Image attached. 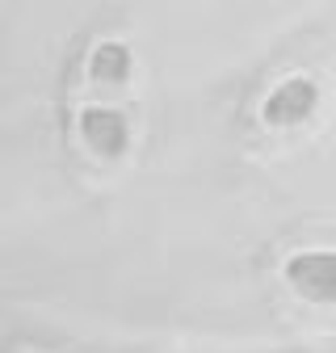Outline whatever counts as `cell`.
I'll return each mask as SVG.
<instances>
[{"label":"cell","instance_id":"7a4b0ae2","mask_svg":"<svg viewBox=\"0 0 336 353\" xmlns=\"http://www.w3.org/2000/svg\"><path fill=\"white\" fill-rule=\"evenodd\" d=\"M315 105H319V84L311 76H290L269 93L261 114H265L269 126H299L315 114Z\"/></svg>","mask_w":336,"mask_h":353},{"label":"cell","instance_id":"6da1fadb","mask_svg":"<svg viewBox=\"0 0 336 353\" xmlns=\"http://www.w3.org/2000/svg\"><path fill=\"white\" fill-rule=\"evenodd\" d=\"M282 274H286V286L294 294H303L307 303H336V252L328 248L294 252Z\"/></svg>","mask_w":336,"mask_h":353},{"label":"cell","instance_id":"3957f363","mask_svg":"<svg viewBox=\"0 0 336 353\" xmlns=\"http://www.w3.org/2000/svg\"><path fill=\"white\" fill-rule=\"evenodd\" d=\"M80 139L89 143L97 156H122L126 152V143H131V126H126V118L118 114V110H101V105H93V110H84L80 114Z\"/></svg>","mask_w":336,"mask_h":353},{"label":"cell","instance_id":"277c9868","mask_svg":"<svg viewBox=\"0 0 336 353\" xmlns=\"http://www.w3.org/2000/svg\"><path fill=\"white\" fill-rule=\"evenodd\" d=\"M126 76H131V47H126V42H101L93 51V80L122 84Z\"/></svg>","mask_w":336,"mask_h":353}]
</instances>
